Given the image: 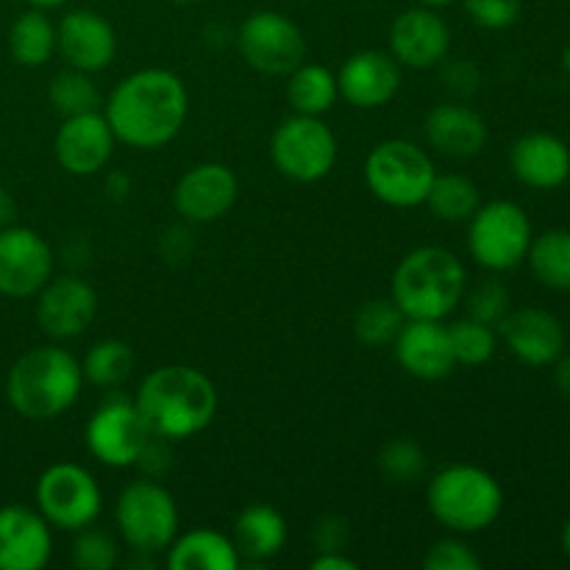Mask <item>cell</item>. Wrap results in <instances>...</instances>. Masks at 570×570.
Wrapping results in <instances>:
<instances>
[{"label": "cell", "instance_id": "14", "mask_svg": "<svg viewBox=\"0 0 570 570\" xmlns=\"http://www.w3.org/2000/svg\"><path fill=\"white\" fill-rule=\"evenodd\" d=\"M33 298H37L33 315H37L39 328L53 343L81 337L92 326L95 315H98V293H95V287L83 282L81 276H72V273L50 276V282Z\"/></svg>", "mask_w": 570, "mask_h": 570}, {"label": "cell", "instance_id": "25", "mask_svg": "<svg viewBox=\"0 0 570 570\" xmlns=\"http://www.w3.org/2000/svg\"><path fill=\"white\" fill-rule=\"evenodd\" d=\"M287 521L271 504L245 507L232 529V540L239 557L250 566H265L267 560L282 554L284 546H287Z\"/></svg>", "mask_w": 570, "mask_h": 570}, {"label": "cell", "instance_id": "16", "mask_svg": "<svg viewBox=\"0 0 570 570\" xmlns=\"http://www.w3.org/2000/svg\"><path fill=\"white\" fill-rule=\"evenodd\" d=\"M115 131H111L104 109H98L61 117V126L53 137V154L61 170L78 178H89L106 170L115 156Z\"/></svg>", "mask_w": 570, "mask_h": 570}, {"label": "cell", "instance_id": "34", "mask_svg": "<svg viewBox=\"0 0 570 570\" xmlns=\"http://www.w3.org/2000/svg\"><path fill=\"white\" fill-rule=\"evenodd\" d=\"M449 332H451V345H454L456 365H465V367L488 365V362L495 356V348H499V332H495V326L479 323L473 321V317L451 323Z\"/></svg>", "mask_w": 570, "mask_h": 570}, {"label": "cell", "instance_id": "33", "mask_svg": "<svg viewBox=\"0 0 570 570\" xmlns=\"http://www.w3.org/2000/svg\"><path fill=\"white\" fill-rule=\"evenodd\" d=\"M48 100L50 106H53V111H59L61 117L98 111L100 106H104L92 76L83 70H76V67H67V70L56 72V76L50 78Z\"/></svg>", "mask_w": 570, "mask_h": 570}, {"label": "cell", "instance_id": "51", "mask_svg": "<svg viewBox=\"0 0 570 570\" xmlns=\"http://www.w3.org/2000/svg\"><path fill=\"white\" fill-rule=\"evenodd\" d=\"M170 3H176V6H189V3H198V0H170Z\"/></svg>", "mask_w": 570, "mask_h": 570}, {"label": "cell", "instance_id": "41", "mask_svg": "<svg viewBox=\"0 0 570 570\" xmlns=\"http://www.w3.org/2000/svg\"><path fill=\"white\" fill-rule=\"evenodd\" d=\"M167 445H170V440L156 438V434H154V438L148 440V445L142 449V454H139L137 465L142 468V471L148 473L150 479H159L161 473L170 471L173 454H170V449H167Z\"/></svg>", "mask_w": 570, "mask_h": 570}, {"label": "cell", "instance_id": "15", "mask_svg": "<svg viewBox=\"0 0 570 570\" xmlns=\"http://www.w3.org/2000/svg\"><path fill=\"white\" fill-rule=\"evenodd\" d=\"M387 50L395 56L401 67L410 70H434L449 59L451 28L440 9L415 6L401 11L390 22Z\"/></svg>", "mask_w": 570, "mask_h": 570}, {"label": "cell", "instance_id": "17", "mask_svg": "<svg viewBox=\"0 0 570 570\" xmlns=\"http://www.w3.org/2000/svg\"><path fill=\"white\" fill-rule=\"evenodd\" d=\"M239 198V181L223 161H200L178 178L173 206L187 223L204 226L226 217Z\"/></svg>", "mask_w": 570, "mask_h": 570}, {"label": "cell", "instance_id": "7", "mask_svg": "<svg viewBox=\"0 0 570 570\" xmlns=\"http://www.w3.org/2000/svg\"><path fill=\"white\" fill-rule=\"evenodd\" d=\"M365 184L373 198L393 209H415L426 204L438 167L412 139H384L365 156Z\"/></svg>", "mask_w": 570, "mask_h": 570}, {"label": "cell", "instance_id": "27", "mask_svg": "<svg viewBox=\"0 0 570 570\" xmlns=\"http://www.w3.org/2000/svg\"><path fill=\"white\" fill-rule=\"evenodd\" d=\"M340 100L337 72L317 61H301L287 76V104L295 115L323 117Z\"/></svg>", "mask_w": 570, "mask_h": 570}, {"label": "cell", "instance_id": "22", "mask_svg": "<svg viewBox=\"0 0 570 570\" xmlns=\"http://www.w3.org/2000/svg\"><path fill=\"white\" fill-rule=\"evenodd\" d=\"M393 348L404 373L421 382L449 379L456 367L451 332L443 321H406Z\"/></svg>", "mask_w": 570, "mask_h": 570}, {"label": "cell", "instance_id": "38", "mask_svg": "<svg viewBox=\"0 0 570 570\" xmlns=\"http://www.w3.org/2000/svg\"><path fill=\"white\" fill-rule=\"evenodd\" d=\"M423 568L426 570H479L482 568V557L476 554L462 534H451V538L438 540L429 546L426 557H423Z\"/></svg>", "mask_w": 570, "mask_h": 570}, {"label": "cell", "instance_id": "8", "mask_svg": "<svg viewBox=\"0 0 570 570\" xmlns=\"http://www.w3.org/2000/svg\"><path fill=\"white\" fill-rule=\"evenodd\" d=\"M532 220L515 200H490L468 220V254L490 273H510L527 262Z\"/></svg>", "mask_w": 570, "mask_h": 570}, {"label": "cell", "instance_id": "23", "mask_svg": "<svg viewBox=\"0 0 570 570\" xmlns=\"http://www.w3.org/2000/svg\"><path fill=\"white\" fill-rule=\"evenodd\" d=\"M429 148L449 159H473L488 145L490 131L484 117L462 100L438 104L423 122Z\"/></svg>", "mask_w": 570, "mask_h": 570}, {"label": "cell", "instance_id": "11", "mask_svg": "<svg viewBox=\"0 0 570 570\" xmlns=\"http://www.w3.org/2000/svg\"><path fill=\"white\" fill-rule=\"evenodd\" d=\"M150 438L154 434L139 415L134 399L117 393V390H111L95 406L87 426H83V443H87L92 460H98L106 468H115V471L137 465L139 454Z\"/></svg>", "mask_w": 570, "mask_h": 570}, {"label": "cell", "instance_id": "35", "mask_svg": "<svg viewBox=\"0 0 570 570\" xmlns=\"http://www.w3.org/2000/svg\"><path fill=\"white\" fill-rule=\"evenodd\" d=\"M379 471L393 484H415L426 476V451L410 438H395L379 451Z\"/></svg>", "mask_w": 570, "mask_h": 570}, {"label": "cell", "instance_id": "39", "mask_svg": "<svg viewBox=\"0 0 570 570\" xmlns=\"http://www.w3.org/2000/svg\"><path fill=\"white\" fill-rule=\"evenodd\" d=\"M462 6L473 26L484 31H504L515 26L523 11V0H462Z\"/></svg>", "mask_w": 570, "mask_h": 570}, {"label": "cell", "instance_id": "12", "mask_svg": "<svg viewBox=\"0 0 570 570\" xmlns=\"http://www.w3.org/2000/svg\"><path fill=\"white\" fill-rule=\"evenodd\" d=\"M237 48L250 70L271 78H287L306 61V37L298 22L273 9L245 17L237 31Z\"/></svg>", "mask_w": 570, "mask_h": 570}, {"label": "cell", "instance_id": "5", "mask_svg": "<svg viewBox=\"0 0 570 570\" xmlns=\"http://www.w3.org/2000/svg\"><path fill=\"white\" fill-rule=\"evenodd\" d=\"M426 507L440 527L465 538L499 521L504 512V490L484 468L456 462L429 479Z\"/></svg>", "mask_w": 570, "mask_h": 570}, {"label": "cell", "instance_id": "37", "mask_svg": "<svg viewBox=\"0 0 570 570\" xmlns=\"http://www.w3.org/2000/svg\"><path fill=\"white\" fill-rule=\"evenodd\" d=\"M465 306L468 317L488 323V326H499L507 312H510V289L499 278H484L471 293L465 289Z\"/></svg>", "mask_w": 570, "mask_h": 570}, {"label": "cell", "instance_id": "32", "mask_svg": "<svg viewBox=\"0 0 570 570\" xmlns=\"http://www.w3.org/2000/svg\"><path fill=\"white\" fill-rule=\"evenodd\" d=\"M404 323L406 315L393 298H371L356 309L354 334L365 348H390Z\"/></svg>", "mask_w": 570, "mask_h": 570}, {"label": "cell", "instance_id": "48", "mask_svg": "<svg viewBox=\"0 0 570 570\" xmlns=\"http://www.w3.org/2000/svg\"><path fill=\"white\" fill-rule=\"evenodd\" d=\"M415 6H429V9H445V6H454L456 0H410Z\"/></svg>", "mask_w": 570, "mask_h": 570}, {"label": "cell", "instance_id": "43", "mask_svg": "<svg viewBox=\"0 0 570 570\" xmlns=\"http://www.w3.org/2000/svg\"><path fill=\"white\" fill-rule=\"evenodd\" d=\"M445 83H449L451 89H454V95H460V98H468V95L476 92L479 87V70L471 65V61H462V76H445Z\"/></svg>", "mask_w": 570, "mask_h": 570}, {"label": "cell", "instance_id": "30", "mask_svg": "<svg viewBox=\"0 0 570 570\" xmlns=\"http://www.w3.org/2000/svg\"><path fill=\"white\" fill-rule=\"evenodd\" d=\"M134 362H137L134 360V348L126 340H98L81 362L83 382H89L98 390H106V393L120 390L131 379Z\"/></svg>", "mask_w": 570, "mask_h": 570}, {"label": "cell", "instance_id": "9", "mask_svg": "<svg viewBox=\"0 0 570 570\" xmlns=\"http://www.w3.org/2000/svg\"><path fill=\"white\" fill-rule=\"evenodd\" d=\"M33 501L45 521L59 532L76 534L92 527L104 512V493L98 479L78 462H56L45 468L33 488Z\"/></svg>", "mask_w": 570, "mask_h": 570}, {"label": "cell", "instance_id": "2", "mask_svg": "<svg viewBox=\"0 0 570 570\" xmlns=\"http://www.w3.org/2000/svg\"><path fill=\"white\" fill-rule=\"evenodd\" d=\"M134 404L150 434L178 443L212 426L220 410V395L200 367L161 365L139 382Z\"/></svg>", "mask_w": 570, "mask_h": 570}, {"label": "cell", "instance_id": "21", "mask_svg": "<svg viewBox=\"0 0 570 570\" xmlns=\"http://www.w3.org/2000/svg\"><path fill=\"white\" fill-rule=\"evenodd\" d=\"M53 557V527L37 507H0V570H42Z\"/></svg>", "mask_w": 570, "mask_h": 570}, {"label": "cell", "instance_id": "50", "mask_svg": "<svg viewBox=\"0 0 570 570\" xmlns=\"http://www.w3.org/2000/svg\"><path fill=\"white\" fill-rule=\"evenodd\" d=\"M562 65H566V70H570V45H568L566 56H562Z\"/></svg>", "mask_w": 570, "mask_h": 570}, {"label": "cell", "instance_id": "1", "mask_svg": "<svg viewBox=\"0 0 570 570\" xmlns=\"http://www.w3.org/2000/svg\"><path fill=\"white\" fill-rule=\"evenodd\" d=\"M104 115L117 142L134 150H159L170 145L187 122V83L165 67H145L111 89Z\"/></svg>", "mask_w": 570, "mask_h": 570}, {"label": "cell", "instance_id": "4", "mask_svg": "<svg viewBox=\"0 0 570 570\" xmlns=\"http://www.w3.org/2000/svg\"><path fill=\"white\" fill-rule=\"evenodd\" d=\"M468 271L460 256L440 245H421L395 265L390 298L406 321H445L462 304Z\"/></svg>", "mask_w": 570, "mask_h": 570}, {"label": "cell", "instance_id": "45", "mask_svg": "<svg viewBox=\"0 0 570 570\" xmlns=\"http://www.w3.org/2000/svg\"><path fill=\"white\" fill-rule=\"evenodd\" d=\"M551 367H554V384L560 395L570 399V351H562V356Z\"/></svg>", "mask_w": 570, "mask_h": 570}, {"label": "cell", "instance_id": "29", "mask_svg": "<svg viewBox=\"0 0 570 570\" xmlns=\"http://www.w3.org/2000/svg\"><path fill=\"white\" fill-rule=\"evenodd\" d=\"M527 262L543 287L570 293V228H549L532 237Z\"/></svg>", "mask_w": 570, "mask_h": 570}, {"label": "cell", "instance_id": "13", "mask_svg": "<svg viewBox=\"0 0 570 570\" xmlns=\"http://www.w3.org/2000/svg\"><path fill=\"white\" fill-rule=\"evenodd\" d=\"M53 276V250L48 239L28 226L0 228V295L33 298Z\"/></svg>", "mask_w": 570, "mask_h": 570}, {"label": "cell", "instance_id": "36", "mask_svg": "<svg viewBox=\"0 0 570 570\" xmlns=\"http://www.w3.org/2000/svg\"><path fill=\"white\" fill-rule=\"evenodd\" d=\"M72 566L78 570H115L120 566V540L106 529L83 527L72 540Z\"/></svg>", "mask_w": 570, "mask_h": 570}, {"label": "cell", "instance_id": "47", "mask_svg": "<svg viewBox=\"0 0 570 570\" xmlns=\"http://www.w3.org/2000/svg\"><path fill=\"white\" fill-rule=\"evenodd\" d=\"M31 9H42V11H50V9H61V6L67 3V0H26Z\"/></svg>", "mask_w": 570, "mask_h": 570}, {"label": "cell", "instance_id": "49", "mask_svg": "<svg viewBox=\"0 0 570 570\" xmlns=\"http://www.w3.org/2000/svg\"><path fill=\"white\" fill-rule=\"evenodd\" d=\"M560 543H562V551H566V557L570 560V518L566 521V527H562Z\"/></svg>", "mask_w": 570, "mask_h": 570}, {"label": "cell", "instance_id": "31", "mask_svg": "<svg viewBox=\"0 0 570 570\" xmlns=\"http://www.w3.org/2000/svg\"><path fill=\"white\" fill-rule=\"evenodd\" d=\"M423 206H429V212L443 223H468L482 206V195L462 173H438Z\"/></svg>", "mask_w": 570, "mask_h": 570}, {"label": "cell", "instance_id": "42", "mask_svg": "<svg viewBox=\"0 0 570 570\" xmlns=\"http://www.w3.org/2000/svg\"><path fill=\"white\" fill-rule=\"evenodd\" d=\"M312 570H360V562L345 554V551H321L312 560Z\"/></svg>", "mask_w": 570, "mask_h": 570}, {"label": "cell", "instance_id": "26", "mask_svg": "<svg viewBox=\"0 0 570 570\" xmlns=\"http://www.w3.org/2000/svg\"><path fill=\"white\" fill-rule=\"evenodd\" d=\"M165 566L170 570H237L243 557L228 534L200 527L176 534L165 551Z\"/></svg>", "mask_w": 570, "mask_h": 570}, {"label": "cell", "instance_id": "19", "mask_svg": "<svg viewBox=\"0 0 570 570\" xmlns=\"http://www.w3.org/2000/svg\"><path fill=\"white\" fill-rule=\"evenodd\" d=\"M495 332L510 354L529 367H551L566 351V326L560 317L540 306L510 309Z\"/></svg>", "mask_w": 570, "mask_h": 570}, {"label": "cell", "instance_id": "44", "mask_svg": "<svg viewBox=\"0 0 570 570\" xmlns=\"http://www.w3.org/2000/svg\"><path fill=\"white\" fill-rule=\"evenodd\" d=\"M106 195H109L115 204L126 200L128 195H131V178H128L126 173H109V176H106Z\"/></svg>", "mask_w": 570, "mask_h": 570}, {"label": "cell", "instance_id": "24", "mask_svg": "<svg viewBox=\"0 0 570 570\" xmlns=\"http://www.w3.org/2000/svg\"><path fill=\"white\" fill-rule=\"evenodd\" d=\"M512 176L532 189H557L570 178V148L549 131L523 134L510 148Z\"/></svg>", "mask_w": 570, "mask_h": 570}, {"label": "cell", "instance_id": "18", "mask_svg": "<svg viewBox=\"0 0 570 570\" xmlns=\"http://www.w3.org/2000/svg\"><path fill=\"white\" fill-rule=\"evenodd\" d=\"M404 67L390 50H356L337 70L340 98L354 109H382L401 92Z\"/></svg>", "mask_w": 570, "mask_h": 570}, {"label": "cell", "instance_id": "10", "mask_svg": "<svg viewBox=\"0 0 570 570\" xmlns=\"http://www.w3.org/2000/svg\"><path fill=\"white\" fill-rule=\"evenodd\" d=\"M340 156L337 137L323 117L289 115L271 137L273 167L295 184H317L334 170Z\"/></svg>", "mask_w": 570, "mask_h": 570}, {"label": "cell", "instance_id": "6", "mask_svg": "<svg viewBox=\"0 0 570 570\" xmlns=\"http://www.w3.org/2000/svg\"><path fill=\"white\" fill-rule=\"evenodd\" d=\"M115 527L134 554H165L181 532L176 495L159 479H134L117 495Z\"/></svg>", "mask_w": 570, "mask_h": 570}, {"label": "cell", "instance_id": "46", "mask_svg": "<svg viewBox=\"0 0 570 570\" xmlns=\"http://www.w3.org/2000/svg\"><path fill=\"white\" fill-rule=\"evenodd\" d=\"M14 212H17V204L14 198H11V193L6 187H0V228L9 226L11 220H14Z\"/></svg>", "mask_w": 570, "mask_h": 570}, {"label": "cell", "instance_id": "40", "mask_svg": "<svg viewBox=\"0 0 570 570\" xmlns=\"http://www.w3.org/2000/svg\"><path fill=\"white\" fill-rule=\"evenodd\" d=\"M351 538V527L343 515H323L315 523L312 532V543H315L317 554L321 551H345V543Z\"/></svg>", "mask_w": 570, "mask_h": 570}, {"label": "cell", "instance_id": "28", "mask_svg": "<svg viewBox=\"0 0 570 570\" xmlns=\"http://www.w3.org/2000/svg\"><path fill=\"white\" fill-rule=\"evenodd\" d=\"M9 53L22 67H42L56 56V22L48 11H22L9 28Z\"/></svg>", "mask_w": 570, "mask_h": 570}, {"label": "cell", "instance_id": "20", "mask_svg": "<svg viewBox=\"0 0 570 570\" xmlns=\"http://www.w3.org/2000/svg\"><path fill=\"white\" fill-rule=\"evenodd\" d=\"M56 53L83 72H100L115 61L117 33L104 14L92 9H72L56 26Z\"/></svg>", "mask_w": 570, "mask_h": 570}, {"label": "cell", "instance_id": "3", "mask_svg": "<svg viewBox=\"0 0 570 570\" xmlns=\"http://www.w3.org/2000/svg\"><path fill=\"white\" fill-rule=\"evenodd\" d=\"M83 390L81 362L61 345H37L11 365L6 401L26 421H56Z\"/></svg>", "mask_w": 570, "mask_h": 570}]
</instances>
